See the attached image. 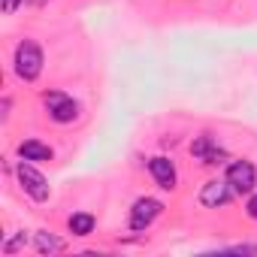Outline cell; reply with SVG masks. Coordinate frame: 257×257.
<instances>
[{
	"mask_svg": "<svg viewBox=\"0 0 257 257\" xmlns=\"http://www.w3.org/2000/svg\"><path fill=\"white\" fill-rule=\"evenodd\" d=\"M19 182H22V188H25L37 203H46V200H49V182H46V176L37 173L31 164H22V167H19Z\"/></svg>",
	"mask_w": 257,
	"mask_h": 257,
	"instance_id": "obj_4",
	"label": "cell"
},
{
	"mask_svg": "<svg viewBox=\"0 0 257 257\" xmlns=\"http://www.w3.org/2000/svg\"><path fill=\"white\" fill-rule=\"evenodd\" d=\"M34 242H37V251L40 254H58V251H64V239H58L52 233H37Z\"/></svg>",
	"mask_w": 257,
	"mask_h": 257,
	"instance_id": "obj_10",
	"label": "cell"
},
{
	"mask_svg": "<svg viewBox=\"0 0 257 257\" xmlns=\"http://www.w3.org/2000/svg\"><path fill=\"white\" fill-rule=\"evenodd\" d=\"M19 155L25 161H52V149L43 146V143H37V140H25L19 146Z\"/></svg>",
	"mask_w": 257,
	"mask_h": 257,
	"instance_id": "obj_9",
	"label": "cell"
},
{
	"mask_svg": "<svg viewBox=\"0 0 257 257\" xmlns=\"http://www.w3.org/2000/svg\"><path fill=\"white\" fill-rule=\"evenodd\" d=\"M91 230H94V218H91V215L79 212V215L70 218V233H73V236H88Z\"/></svg>",
	"mask_w": 257,
	"mask_h": 257,
	"instance_id": "obj_11",
	"label": "cell"
},
{
	"mask_svg": "<svg viewBox=\"0 0 257 257\" xmlns=\"http://www.w3.org/2000/svg\"><path fill=\"white\" fill-rule=\"evenodd\" d=\"M191 155L197 158V161H203V164H221L224 161V152L212 143V137H197L194 140V146H191Z\"/></svg>",
	"mask_w": 257,
	"mask_h": 257,
	"instance_id": "obj_7",
	"label": "cell"
},
{
	"mask_svg": "<svg viewBox=\"0 0 257 257\" xmlns=\"http://www.w3.org/2000/svg\"><path fill=\"white\" fill-rule=\"evenodd\" d=\"M161 212H164V203H161V200L143 197V200H137L134 209H131V227H134V230H146V227H152V221H155Z\"/></svg>",
	"mask_w": 257,
	"mask_h": 257,
	"instance_id": "obj_5",
	"label": "cell"
},
{
	"mask_svg": "<svg viewBox=\"0 0 257 257\" xmlns=\"http://www.w3.org/2000/svg\"><path fill=\"white\" fill-rule=\"evenodd\" d=\"M22 245H25V233H19V236H16V239H10V242H7V245H4V251H7V254H13V251H19V248H22Z\"/></svg>",
	"mask_w": 257,
	"mask_h": 257,
	"instance_id": "obj_12",
	"label": "cell"
},
{
	"mask_svg": "<svg viewBox=\"0 0 257 257\" xmlns=\"http://www.w3.org/2000/svg\"><path fill=\"white\" fill-rule=\"evenodd\" d=\"M149 170H152L155 182H158L164 191H173V188H176V167H173V161H167V158H152V161H149Z\"/></svg>",
	"mask_w": 257,
	"mask_h": 257,
	"instance_id": "obj_8",
	"label": "cell"
},
{
	"mask_svg": "<svg viewBox=\"0 0 257 257\" xmlns=\"http://www.w3.org/2000/svg\"><path fill=\"white\" fill-rule=\"evenodd\" d=\"M16 73L25 82H34L43 73V49L34 40L19 43V49H16Z\"/></svg>",
	"mask_w": 257,
	"mask_h": 257,
	"instance_id": "obj_1",
	"label": "cell"
},
{
	"mask_svg": "<svg viewBox=\"0 0 257 257\" xmlns=\"http://www.w3.org/2000/svg\"><path fill=\"white\" fill-rule=\"evenodd\" d=\"M227 182H230V188H233L236 194H248V191H254L257 173H254V167H251L248 161H233V164L227 167Z\"/></svg>",
	"mask_w": 257,
	"mask_h": 257,
	"instance_id": "obj_3",
	"label": "cell"
},
{
	"mask_svg": "<svg viewBox=\"0 0 257 257\" xmlns=\"http://www.w3.org/2000/svg\"><path fill=\"white\" fill-rule=\"evenodd\" d=\"M230 191H233V188H230L227 179H224V182H218V179H215V182H206L203 191H200V203L209 206V209H218V206H224V203L230 200Z\"/></svg>",
	"mask_w": 257,
	"mask_h": 257,
	"instance_id": "obj_6",
	"label": "cell"
},
{
	"mask_svg": "<svg viewBox=\"0 0 257 257\" xmlns=\"http://www.w3.org/2000/svg\"><path fill=\"white\" fill-rule=\"evenodd\" d=\"M248 215H251V218H257V197H251V200H248Z\"/></svg>",
	"mask_w": 257,
	"mask_h": 257,
	"instance_id": "obj_14",
	"label": "cell"
},
{
	"mask_svg": "<svg viewBox=\"0 0 257 257\" xmlns=\"http://www.w3.org/2000/svg\"><path fill=\"white\" fill-rule=\"evenodd\" d=\"M31 4H37V7H43V4H46V0H31Z\"/></svg>",
	"mask_w": 257,
	"mask_h": 257,
	"instance_id": "obj_15",
	"label": "cell"
},
{
	"mask_svg": "<svg viewBox=\"0 0 257 257\" xmlns=\"http://www.w3.org/2000/svg\"><path fill=\"white\" fill-rule=\"evenodd\" d=\"M22 4H25V0H4V4H0V7H4V13H7V16H13V13H16V10L22 7Z\"/></svg>",
	"mask_w": 257,
	"mask_h": 257,
	"instance_id": "obj_13",
	"label": "cell"
},
{
	"mask_svg": "<svg viewBox=\"0 0 257 257\" xmlns=\"http://www.w3.org/2000/svg\"><path fill=\"white\" fill-rule=\"evenodd\" d=\"M43 103L49 106V115H52L58 124L73 121V118H76V112H79L76 100H73V97H67V94H61V91H49V94H43Z\"/></svg>",
	"mask_w": 257,
	"mask_h": 257,
	"instance_id": "obj_2",
	"label": "cell"
}]
</instances>
